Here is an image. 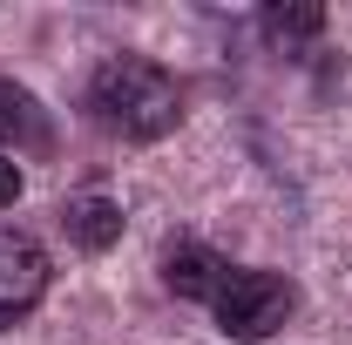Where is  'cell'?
Masks as SVG:
<instances>
[{"instance_id": "cell-1", "label": "cell", "mask_w": 352, "mask_h": 345, "mask_svg": "<svg viewBox=\"0 0 352 345\" xmlns=\"http://www.w3.org/2000/svg\"><path fill=\"white\" fill-rule=\"evenodd\" d=\"M82 109L95 129L122 135V142H163L183 122V88L163 61L149 54H109L82 88Z\"/></svg>"}, {"instance_id": "cell-2", "label": "cell", "mask_w": 352, "mask_h": 345, "mask_svg": "<svg viewBox=\"0 0 352 345\" xmlns=\"http://www.w3.org/2000/svg\"><path fill=\"white\" fill-rule=\"evenodd\" d=\"M292 311H298V285H292L285 271H251V264H237V271L223 278V291L210 298L217 332H223V339H244V345L285 332Z\"/></svg>"}, {"instance_id": "cell-3", "label": "cell", "mask_w": 352, "mask_h": 345, "mask_svg": "<svg viewBox=\"0 0 352 345\" xmlns=\"http://www.w3.org/2000/svg\"><path fill=\"white\" fill-rule=\"evenodd\" d=\"M54 285V258L34 230H0V332H14L21 318H34Z\"/></svg>"}, {"instance_id": "cell-4", "label": "cell", "mask_w": 352, "mask_h": 345, "mask_svg": "<svg viewBox=\"0 0 352 345\" xmlns=\"http://www.w3.org/2000/svg\"><path fill=\"white\" fill-rule=\"evenodd\" d=\"M230 271L237 264L223 258V251H210L204 237H176L170 251H163V285H170L176 298H190V304H210Z\"/></svg>"}, {"instance_id": "cell-5", "label": "cell", "mask_w": 352, "mask_h": 345, "mask_svg": "<svg viewBox=\"0 0 352 345\" xmlns=\"http://www.w3.org/2000/svg\"><path fill=\"white\" fill-rule=\"evenodd\" d=\"M61 230H68V244H75V251L102 258V251H116V244H122V203H116V197H102V190H82V197H68V203H61Z\"/></svg>"}, {"instance_id": "cell-6", "label": "cell", "mask_w": 352, "mask_h": 345, "mask_svg": "<svg viewBox=\"0 0 352 345\" xmlns=\"http://www.w3.org/2000/svg\"><path fill=\"white\" fill-rule=\"evenodd\" d=\"M0 142H28V149H47V122L34 109V95L14 82H0Z\"/></svg>"}, {"instance_id": "cell-7", "label": "cell", "mask_w": 352, "mask_h": 345, "mask_svg": "<svg viewBox=\"0 0 352 345\" xmlns=\"http://www.w3.org/2000/svg\"><path fill=\"white\" fill-rule=\"evenodd\" d=\"M258 27H264V41H271V47H285V54H292L298 41L325 34V7H264Z\"/></svg>"}, {"instance_id": "cell-8", "label": "cell", "mask_w": 352, "mask_h": 345, "mask_svg": "<svg viewBox=\"0 0 352 345\" xmlns=\"http://www.w3.org/2000/svg\"><path fill=\"white\" fill-rule=\"evenodd\" d=\"M21 190H28V176H21V163H14L7 149H0V210H7V203H14Z\"/></svg>"}]
</instances>
